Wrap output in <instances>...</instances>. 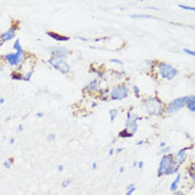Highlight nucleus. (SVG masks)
<instances>
[{"mask_svg": "<svg viewBox=\"0 0 195 195\" xmlns=\"http://www.w3.org/2000/svg\"><path fill=\"white\" fill-rule=\"evenodd\" d=\"M185 101H186V96H182V97H177L174 101H172L167 106L164 108V114L166 115H172L177 112H180L182 108L185 107Z\"/></svg>", "mask_w": 195, "mask_h": 195, "instance_id": "423d86ee", "label": "nucleus"}, {"mask_svg": "<svg viewBox=\"0 0 195 195\" xmlns=\"http://www.w3.org/2000/svg\"><path fill=\"white\" fill-rule=\"evenodd\" d=\"M109 61H110V63H113V64H118V65H121V66H123V64H124L122 60H119V59H116V58H112Z\"/></svg>", "mask_w": 195, "mask_h": 195, "instance_id": "2f4dec72", "label": "nucleus"}, {"mask_svg": "<svg viewBox=\"0 0 195 195\" xmlns=\"http://www.w3.org/2000/svg\"><path fill=\"white\" fill-rule=\"evenodd\" d=\"M128 94H130L128 86L126 84H119V85H117V86L110 89L109 98L112 101H123V99L128 97Z\"/></svg>", "mask_w": 195, "mask_h": 195, "instance_id": "39448f33", "label": "nucleus"}, {"mask_svg": "<svg viewBox=\"0 0 195 195\" xmlns=\"http://www.w3.org/2000/svg\"><path fill=\"white\" fill-rule=\"evenodd\" d=\"M135 191H136V186H135V187H133V188H130V189H127V191H126V193H125V195H132L134 192H135Z\"/></svg>", "mask_w": 195, "mask_h": 195, "instance_id": "473e14b6", "label": "nucleus"}, {"mask_svg": "<svg viewBox=\"0 0 195 195\" xmlns=\"http://www.w3.org/2000/svg\"><path fill=\"white\" fill-rule=\"evenodd\" d=\"M10 77H11V79H14V80H22L23 74H21V72H18V70H14V72L10 74Z\"/></svg>", "mask_w": 195, "mask_h": 195, "instance_id": "6ab92c4d", "label": "nucleus"}, {"mask_svg": "<svg viewBox=\"0 0 195 195\" xmlns=\"http://www.w3.org/2000/svg\"><path fill=\"white\" fill-rule=\"evenodd\" d=\"M55 138H56V135H55L54 133H49V134L47 135V141H48V142H54Z\"/></svg>", "mask_w": 195, "mask_h": 195, "instance_id": "c756f323", "label": "nucleus"}, {"mask_svg": "<svg viewBox=\"0 0 195 195\" xmlns=\"http://www.w3.org/2000/svg\"><path fill=\"white\" fill-rule=\"evenodd\" d=\"M47 63H48L52 68H55L56 70H58V72H60V74H63V75H68V74H70V72H72V67L69 66V64H68L66 60H61V59H56V58L50 57L48 59Z\"/></svg>", "mask_w": 195, "mask_h": 195, "instance_id": "6e6552de", "label": "nucleus"}, {"mask_svg": "<svg viewBox=\"0 0 195 195\" xmlns=\"http://www.w3.org/2000/svg\"><path fill=\"white\" fill-rule=\"evenodd\" d=\"M137 163L138 162H134V163H133V167H137Z\"/></svg>", "mask_w": 195, "mask_h": 195, "instance_id": "8fccbe9b", "label": "nucleus"}, {"mask_svg": "<svg viewBox=\"0 0 195 195\" xmlns=\"http://www.w3.org/2000/svg\"><path fill=\"white\" fill-rule=\"evenodd\" d=\"M141 119V117L133 113L132 110L127 112L126 115V121H125V128L130 132V134L135 135V133L138 130V121Z\"/></svg>", "mask_w": 195, "mask_h": 195, "instance_id": "0eeeda50", "label": "nucleus"}, {"mask_svg": "<svg viewBox=\"0 0 195 195\" xmlns=\"http://www.w3.org/2000/svg\"><path fill=\"white\" fill-rule=\"evenodd\" d=\"M114 154H115V148H110L108 151V155L109 156H113Z\"/></svg>", "mask_w": 195, "mask_h": 195, "instance_id": "e433bc0d", "label": "nucleus"}, {"mask_svg": "<svg viewBox=\"0 0 195 195\" xmlns=\"http://www.w3.org/2000/svg\"><path fill=\"white\" fill-rule=\"evenodd\" d=\"M133 187H135V185H134V184H128V185H127V187H126V191H127V189H130V188H133Z\"/></svg>", "mask_w": 195, "mask_h": 195, "instance_id": "c03bdc74", "label": "nucleus"}, {"mask_svg": "<svg viewBox=\"0 0 195 195\" xmlns=\"http://www.w3.org/2000/svg\"><path fill=\"white\" fill-rule=\"evenodd\" d=\"M180 182H181V174L178 173L176 175V177H175V180L172 182V184H171V186H170V189H171V192H176L177 189H178V185H180Z\"/></svg>", "mask_w": 195, "mask_h": 195, "instance_id": "dca6fc26", "label": "nucleus"}, {"mask_svg": "<svg viewBox=\"0 0 195 195\" xmlns=\"http://www.w3.org/2000/svg\"><path fill=\"white\" fill-rule=\"evenodd\" d=\"M32 75H34V69H30V70H28V72H26V74H23V78H22V81H29V80L31 79Z\"/></svg>", "mask_w": 195, "mask_h": 195, "instance_id": "b1692460", "label": "nucleus"}, {"mask_svg": "<svg viewBox=\"0 0 195 195\" xmlns=\"http://www.w3.org/2000/svg\"><path fill=\"white\" fill-rule=\"evenodd\" d=\"M114 75L116 76L117 79H122L124 76H126V72H114Z\"/></svg>", "mask_w": 195, "mask_h": 195, "instance_id": "bb28decb", "label": "nucleus"}, {"mask_svg": "<svg viewBox=\"0 0 195 195\" xmlns=\"http://www.w3.org/2000/svg\"><path fill=\"white\" fill-rule=\"evenodd\" d=\"M143 166H144V163H143V162H138V163H137V167H138V168H143Z\"/></svg>", "mask_w": 195, "mask_h": 195, "instance_id": "a19ab883", "label": "nucleus"}, {"mask_svg": "<svg viewBox=\"0 0 195 195\" xmlns=\"http://www.w3.org/2000/svg\"><path fill=\"white\" fill-rule=\"evenodd\" d=\"M101 89V80L98 78H95V79L90 80L86 86L84 87L83 89V94L84 95H92L95 93H98V90Z\"/></svg>", "mask_w": 195, "mask_h": 195, "instance_id": "9b49d317", "label": "nucleus"}, {"mask_svg": "<svg viewBox=\"0 0 195 195\" xmlns=\"http://www.w3.org/2000/svg\"><path fill=\"white\" fill-rule=\"evenodd\" d=\"M117 115H118V110H117L116 108H112L110 110H109V119H110L112 123L116 119Z\"/></svg>", "mask_w": 195, "mask_h": 195, "instance_id": "5701e85b", "label": "nucleus"}, {"mask_svg": "<svg viewBox=\"0 0 195 195\" xmlns=\"http://www.w3.org/2000/svg\"><path fill=\"white\" fill-rule=\"evenodd\" d=\"M47 50L50 54V57L61 59V60H66V58L70 54L69 50L63 46H49V47H47Z\"/></svg>", "mask_w": 195, "mask_h": 195, "instance_id": "1a4fd4ad", "label": "nucleus"}, {"mask_svg": "<svg viewBox=\"0 0 195 195\" xmlns=\"http://www.w3.org/2000/svg\"><path fill=\"white\" fill-rule=\"evenodd\" d=\"M12 49L14 50V52H22V51H25V49L21 47V43H20V40H19V39H17L14 43Z\"/></svg>", "mask_w": 195, "mask_h": 195, "instance_id": "a211bd4d", "label": "nucleus"}, {"mask_svg": "<svg viewBox=\"0 0 195 195\" xmlns=\"http://www.w3.org/2000/svg\"><path fill=\"white\" fill-rule=\"evenodd\" d=\"M145 143H146V142H145L144 139H141V141H138L137 143H136V145H137V146H142V145H144Z\"/></svg>", "mask_w": 195, "mask_h": 195, "instance_id": "4c0bfd02", "label": "nucleus"}, {"mask_svg": "<svg viewBox=\"0 0 195 195\" xmlns=\"http://www.w3.org/2000/svg\"><path fill=\"white\" fill-rule=\"evenodd\" d=\"M124 172H125V167L121 166L119 167V173H124Z\"/></svg>", "mask_w": 195, "mask_h": 195, "instance_id": "09e8293b", "label": "nucleus"}, {"mask_svg": "<svg viewBox=\"0 0 195 195\" xmlns=\"http://www.w3.org/2000/svg\"><path fill=\"white\" fill-rule=\"evenodd\" d=\"M133 136H134V135L130 134L126 128H124V130H122L118 133V137H121V138H130V137H133Z\"/></svg>", "mask_w": 195, "mask_h": 195, "instance_id": "aec40b11", "label": "nucleus"}, {"mask_svg": "<svg viewBox=\"0 0 195 195\" xmlns=\"http://www.w3.org/2000/svg\"><path fill=\"white\" fill-rule=\"evenodd\" d=\"M183 52H185V54H187L189 56H195V51L194 50H191V49H187V48H183Z\"/></svg>", "mask_w": 195, "mask_h": 195, "instance_id": "c85d7f7f", "label": "nucleus"}, {"mask_svg": "<svg viewBox=\"0 0 195 195\" xmlns=\"http://www.w3.org/2000/svg\"><path fill=\"white\" fill-rule=\"evenodd\" d=\"M5 61H7L11 67H18L20 68L22 63L26 60L27 58V52L22 51V52H8L6 55H3Z\"/></svg>", "mask_w": 195, "mask_h": 195, "instance_id": "20e7f679", "label": "nucleus"}, {"mask_svg": "<svg viewBox=\"0 0 195 195\" xmlns=\"http://www.w3.org/2000/svg\"><path fill=\"white\" fill-rule=\"evenodd\" d=\"M122 152H123V147H118V148H116L115 150L116 154H121Z\"/></svg>", "mask_w": 195, "mask_h": 195, "instance_id": "58836bf2", "label": "nucleus"}, {"mask_svg": "<svg viewBox=\"0 0 195 195\" xmlns=\"http://www.w3.org/2000/svg\"><path fill=\"white\" fill-rule=\"evenodd\" d=\"M14 159L12 158V157H10V158L6 159V161L2 163V167H3V168H7V170H9V168H11V166L14 165Z\"/></svg>", "mask_w": 195, "mask_h": 195, "instance_id": "4be33fe9", "label": "nucleus"}, {"mask_svg": "<svg viewBox=\"0 0 195 195\" xmlns=\"http://www.w3.org/2000/svg\"><path fill=\"white\" fill-rule=\"evenodd\" d=\"M178 168L174 162V155L173 154H165L162 156L159 161L158 168H157V177L162 176H168V175H174L178 173Z\"/></svg>", "mask_w": 195, "mask_h": 195, "instance_id": "f257e3e1", "label": "nucleus"}, {"mask_svg": "<svg viewBox=\"0 0 195 195\" xmlns=\"http://www.w3.org/2000/svg\"><path fill=\"white\" fill-rule=\"evenodd\" d=\"M185 107L193 114L195 112V96L194 95H189L186 96V101H185Z\"/></svg>", "mask_w": 195, "mask_h": 195, "instance_id": "4468645a", "label": "nucleus"}, {"mask_svg": "<svg viewBox=\"0 0 195 195\" xmlns=\"http://www.w3.org/2000/svg\"><path fill=\"white\" fill-rule=\"evenodd\" d=\"M133 93H134L136 98H141V89H139V87H138L137 85H134V86H133Z\"/></svg>", "mask_w": 195, "mask_h": 195, "instance_id": "393cba45", "label": "nucleus"}, {"mask_svg": "<svg viewBox=\"0 0 195 195\" xmlns=\"http://www.w3.org/2000/svg\"><path fill=\"white\" fill-rule=\"evenodd\" d=\"M156 68H157V72H158L161 78L165 80H172L178 75V70L175 67H173L171 64L164 63V61L156 63Z\"/></svg>", "mask_w": 195, "mask_h": 195, "instance_id": "7ed1b4c3", "label": "nucleus"}, {"mask_svg": "<svg viewBox=\"0 0 195 195\" xmlns=\"http://www.w3.org/2000/svg\"><path fill=\"white\" fill-rule=\"evenodd\" d=\"M173 195H185L183 192H180V191H176V192H174Z\"/></svg>", "mask_w": 195, "mask_h": 195, "instance_id": "79ce46f5", "label": "nucleus"}, {"mask_svg": "<svg viewBox=\"0 0 195 195\" xmlns=\"http://www.w3.org/2000/svg\"><path fill=\"white\" fill-rule=\"evenodd\" d=\"M165 146H167L165 142H161V143H159V148H164Z\"/></svg>", "mask_w": 195, "mask_h": 195, "instance_id": "ea45409f", "label": "nucleus"}, {"mask_svg": "<svg viewBox=\"0 0 195 195\" xmlns=\"http://www.w3.org/2000/svg\"><path fill=\"white\" fill-rule=\"evenodd\" d=\"M178 8H182L184 10H189V11H194L195 10L194 7H188V6H184V5H178Z\"/></svg>", "mask_w": 195, "mask_h": 195, "instance_id": "7c9ffc66", "label": "nucleus"}, {"mask_svg": "<svg viewBox=\"0 0 195 195\" xmlns=\"http://www.w3.org/2000/svg\"><path fill=\"white\" fill-rule=\"evenodd\" d=\"M143 106H144L146 114L150 116H159L164 114L165 105L156 96L146 97L143 101Z\"/></svg>", "mask_w": 195, "mask_h": 195, "instance_id": "f03ea898", "label": "nucleus"}, {"mask_svg": "<svg viewBox=\"0 0 195 195\" xmlns=\"http://www.w3.org/2000/svg\"><path fill=\"white\" fill-rule=\"evenodd\" d=\"M46 35L48 37H50L51 39H54L57 43H66V41L70 40V37L61 35V34H58V32H55V31H47Z\"/></svg>", "mask_w": 195, "mask_h": 195, "instance_id": "ddd939ff", "label": "nucleus"}, {"mask_svg": "<svg viewBox=\"0 0 195 195\" xmlns=\"http://www.w3.org/2000/svg\"><path fill=\"white\" fill-rule=\"evenodd\" d=\"M171 150H172L171 146H165L164 148H161V153H163L164 155H165V154H170V153H171Z\"/></svg>", "mask_w": 195, "mask_h": 195, "instance_id": "cd10ccee", "label": "nucleus"}, {"mask_svg": "<svg viewBox=\"0 0 195 195\" xmlns=\"http://www.w3.org/2000/svg\"><path fill=\"white\" fill-rule=\"evenodd\" d=\"M57 171L58 172H63V171H64V165H63V164H58Z\"/></svg>", "mask_w": 195, "mask_h": 195, "instance_id": "72a5a7b5", "label": "nucleus"}, {"mask_svg": "<svg viewBox=\"0 0 195 195\" xmlns=\"http://www.w3.org/2000/svg\"><path fill=\"white\" fill-rule=\"evenodd\" d=\"M194 171H195V168H194V163H191V165H189V166L187 167V174H188V176L191 177V180H192V182H194V180H195Z\"/></svg>", "mask_w": 195, "mask_h": 195, "instance_id": "412c9836", "label": "nucleus"}, {"mask_svg": "<svg viewBox=\"0 0 195 195\" xmlns=\"http://www.w3.org/2000/svg\"><path fill=\"white\" fill-rule=\"evenodd\" d=\"M77 38L80 39L81 41H88V39H87V38H84V37H77Z\"/></svg>", "mask_w": 195, "mask_h": 195, "instance_id": "49530a36", "label": "nucleus"}, {"mask_svg": "<svg viewBox=\"0 0 195 195\" xmlns=\"http://www.w3.org/2000/svg\"><path fill=\"white\" fill-rule=\"evenodd\" d=\"M92 167H93V170H97V163L94 162V163L92 164Z\"/></svg>", "mask_w": 195, "mask_h": 195, "instance_id": "a18cd8bd", "label": "nucleus"}, {"mask_svg": "<svg viewBox=\"0 0 195 195\" xmlns=\"http://www.w3.org/2000/svg\"><path fill=\"white\" fill-rule=\"evenodd\" d=\"M130 18H133V19H152L153 16L144 14H130Z\"/></svg>", "mask_w": 195, "mask_h": 195, "instance_id": "f3484780", "label": "nucleus"}, {"mask_svg": "<svg viewBox=\"0 0 195 195\" xmlns=\"http://www.w3.org/2000/svg\"><path fill=\"white\" fill-rule=\"evenodd\" d=\"M25 130V126L22 125V124H20L19 126H18V128H17V130H18V133H21L22 130Z\"/></svg>", "mask_w": 195, "mask_h": 195, "instance_id": "f704fd0d", "label": "nucleus"}, {"mask_svg": "<svg viewBox=\"0 0 195 195\" xmlns=\"http://www.w3.org/2000/svg\"><path fill=\"white\" fill-rule=\"evenodd\" d=\"M109 92L110 89L109 88H101L98 90V96H99V99L101 101H107L109 99Z\"/></svg>", "mask_w": 195, "mask_h": 195, "instance_id": "2eb2a0df", "label": "nucleus"}, {"mask_svg": "<svg viewBox=\"0 0 195 195\" xmlns=\"http://www.w3.org/2000/svg\"><path fill=\"white\" fill-rule=\"evenodd\" d=\"M14 142H16V139H14V137H11L10 139H9V143L11 145H14Z\"/></svg>", "mask_w": 195, "mask_h": 195, "instance_id": "37998d69", "label": "nucleus"}, {"mask_svg": "<svg viewBox=\"0 0 195 195\" xmlns=\"http://www.w3.org/2000/svg\"><path fill=\"white\" fill-rule=\"evenodd\" d=\"M18 29H19V21H17L16 25L12 23L6 31L0 34V46H2L5 43H8V41L12 40L16 37V32H17Z\"/></svg>", "mask_w": 195, "mask_h": 195, "instance_id": "9d476101", "label": "nucleus"}, {"mask_svg": "<svg viewBox=\"0 0 195 195\" xmlns=\"http://www.w3.org/2000/svg\"><path fill=\"white\" fill-rule=\"evenodd\" d=\"M70 184H72V180L70 178H66V180H64V181L61 182V187L63 188L68 187Z\"/></svg>", "mask_w": 195, "mask_h": 195, "instance_id": "a878e982", "label": "nucleus"}, {"mask_svg": "<svg viewBox=\"0 0 195 195\" xmlns=\"http://www.w3.org/2000/svg\"><path fill=\"white\" fill-rule=\"evenodd\" d=\"M5 101H6V99H5L3 97H0V105H2V104H5Z\"/></svg>", "mask_w": 195, "mask_h": 195, "instance_id": "de8ad7c7", "label": "nucleus"}, {"mask_svg": "<svg viewBox=\"0 0 195 195\" xmlns=\"http://www.w3.org/2000/svg\"><path fill=\"white\" fill-rule=\"evenodd\" d=\"M192 148H193V145H191L189 147H183L174 155V162L177 166H181L183 163H185V161L187 158V152Z\"/></svg>", "mask_w": 195, "mask_h": 195, "instance_id": "f8f14e48", "label": "nucleus"}, {"mask_svg": "<svg viewBox=\"0 0 195 195\" xmlns=\"http://www.w3.org/2000/svg\"><path fill=\"white\" fill-rule=\"evenodd\" d=\"M36 116L38 117V118H43V116H45V114H43V112H37V113H36Z\"/></svg>", "mask_w": 195, "mask_h": 195, "instance_id": "c9c22d12", "label": "nucleus"}]
</instances>
